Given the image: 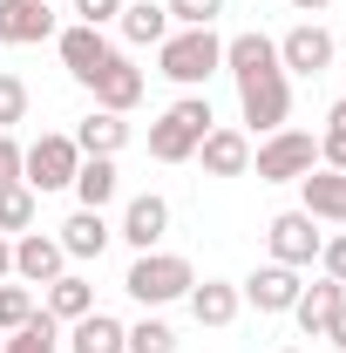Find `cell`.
Listing matches in <instances>:
<instances>
[{
  "label": "cell",
  "instance_id": "d6986e66",
  "mask_svg": "<svg viewBox=\"0 0 346 353\" xmlns=\"http://www.w3.org/2000/svg\"><path fill=\"white\" fill-rule=\"evenodd\" d=\"M123 143H130V123H123V116H109V109L82 116V130H75V150H82V157H116Z\"/></svg>",
  "mask_w": 346,
  "mask_h": 353
},
{
  "label": "cell",
  "instance_id": "603a6c76",
  "mask_svg": "<svg viewBox=\"0 0 346 353\" xmlns=\"http://www.w3.org/2000/svg\"><path fill=\"white\" fill-rule=\"evenodd\" d=\"M48 319H82V312H95V285H88L82 272H61L54 285H48Z\"/></svg>",
  "mask_w": 346,
  "mask_h": 353
},
{
  "label": "cell",
  "instance_id": "ffe728a7",
  "mask_svg": "<svg viewBox=\"0 0 346 353\" xmlns=\"http://www.w3.org/2000/svg\"><path fill=\"white\" fill-rule=\"evenodd\" d=\"M116 183H123V176H116V157H82V170H75L68 190L82 197V211H102V204L116 197Z\"/></svg>",
  "mask_w": 346,
  "mask_h": 353
},
{
  "label": "cell",
  "instance_id": "7c38bea8",
  "mask_svg": "<svg viewBox=\"0 0 346 353\" xmlns=\"http://www.w3.org/2000/svg\"><path fill=\"white\" fill-rule=\"evenodd\" d=\"M238 299H252L258 312H292V299H299V272H292V265H258V272L238 285Z\"/></svg>",
  "mask_w": 346,
  "mask_h": 353
},
{
  "label": "cell",
  "instance_id": "5bb4252c",
  "mask_svg": "<svg viewBox=\"0 0 346 353\" xmlns=\"http://www.w3.org/2000/svg\"><path fill=\"white\" fill-rule=\"evenodd\" d=\"M170 231V204L156 197V190H143V197H130L123 204V238H130L136 252H156V238Z\"/></svg>",
  "mask_w": 346,
  "mask_h": 353
},
{
  "label": "cell",
  "instance_id": "1f68e13d",
  "mask_svg": "<svg viewBox=\"0 0 346 353\" xmlns=\"http://www.w3.org/2000/svg\"><path fill=\"white\" fill-rule=\"evenodd\" d=\"M75 14H82V28H109L123 14V0H75Z\"/></svg>",
  "mask_w": 346,
  "mask_h": 353
},
{
  "label": "cell",
  "instance_id": "4dcf8cb0",
  "mask_svg": "<svg viewBox=\"0 0 346 353\" xmlns=\"http://www.w3.org/2000/svg\"><path fill=\"white\" fill-rule=\"evenodd\" d=\"M163 7H170L176 28H211L217 14H224V0H163Z\"/></svg>",
  "mask_w": 346,
  "mask_h": 353
},
{
  "label": "cell",
  "instance_id": "4316f807",
  "mask_svg": "<svg viewBox=\"0 0 346 353\" xmlns=\"http://www.w3.org/2000/svg\"><path fill=\"white\" fill-rule=\"evenodd\" d=\"M34 224V190L28 183H0V231H28Z\"/></svg>",
  "mask_w": 346,
  "mask_h": 353
},
{
  "label": "cell",
  "instance_id": "74e56055",
  "mask_svg": "<svg viewBox=\"0 0 346 353\" xmlns=\"http://www.w3.org/2000/svg\"><path fill=\"white\" fill-rule=\"evenodd\" d=\"M285 353H299V347H285Z\"/></svg>",
  "mask_w": 346,
  "mask_h": 353
},
{
  "label": "cell",
  "instance_id": "2e32d148",
  "mask_svg": "<svg viewBox=\"0 0 346 353\" xmlns=\"http://www.w3.org/2000/svg\"><path fill=\"white\" fill-rule=\"evenodd\" d=\"M197 157H204L211 176H245L252 170V136L245 130H211L204 143H197Z\"/></svg>",
  "mask_w": 346,
  "mask_h": 353
},
{
  "label": "cell",
  "instance_id": "8992f818",
  "mask_svg": "<svg viewBox=\"0 0 346 353\" xmlns=\"http://www.w3.org/2000/svg\"><path fill=\"white\" fill-rule=\"evenodd\" d=\"M252 163H258V183H299V176L319 163V143L305 130H272Z\"/></svg>",
  "mask_w": 346,
  "mask_h": 353
},
{
  "label": "cell",
  "instance_id": "e0dca14e",
  "mask_svg": "<svg viewBox=\"0 0 346 353\" xmlns=\"http://www.w3.org/2000/svg\"><path fill=\"white\" fill-rule=\"evenodd\" d=\"M299 190H305V218L346 224V170H305Z\"/></svg>",
  "mask_w": 346,
  "mask_h": 353
},
{
  "label": "cell",
  "instance_id": "cb8c5ba5",
  "mask_svg": "<svg viewBox=\"0 0 346 353\" xmlns=\"http://www.w3.org/2000/svg\"><path fill=\"white\" fill-rule=\"evenodd\" d=\"M123 319H109V312H82L75 319V340H68V353H123Z\"/></svg>",
  "mask_w": 346,
  "mask_h": 353
},
{
  "label": "cell",
  "instance_id": "e575fe53",
  "mask_svg": "<svg viewBox=\"0 0 346 353\" xmlns=\"http://www.w3.org/2000/svg\"><path fill=\"white\" fill-rule=\"evenodd\" d=\"M319 340H333V347L346 353V299H340V312H333V319H326V333H319Z\"/></svg>",
  "mask_w": 346,
  "mask_h": 353
},
{
  "label": "cell",
  "instance_id": "9a60e30c",
  "mask_svg": "<svg viewBox=\"0 0 346 353\" xmlns=\"http://www.w3.org/2000/svg\"><path fill=\"white\" fill-rule=\"evenodd\" d=\"M340 299H346V285H340V279L299 285V299H292V319H299V333H305V340H319V333H326V319L340 312Z\"/></svg>",
  "mask_w": 346,
  "mask_h": 353
},
{
  "label": "cell",
  "instance_id": "4fadbf2b",
  "mask_svg": "<svg viewBox=\"0 0 346 353\" xmlns=\"http://www.w3.org/2000/svg\"><path fill=\"white\" fill-rule=\"evenodd\" d=\"M48 34H54V14H48V0H0V41H7V48L48 41Z\"/></svg>",
  "mask_w": 346,
  "mask_h": 353
},
{
  "label": "cell",
  "instance_id": "f546056e",
  "mask_svg": "<svg viewBox=\"0 0 346 353\" xmlns=\"http://www.w3.org/2000/svg\"><path fill=\"white\" fill-rule=\"evenodd\" d=\"M28 123V82L21 75H0V130Z\"/></svg>",
  "mask_w": 346,
  "mask_h": 353
},
{
  "label": "cell",
  "instance_id": "8fae6325",
  "mask_svg": "<svg viewBox=\"0 0 346 353\" xmlns=\"http://www.w3.org/2000/svg\"><path fill=\"white\" fill-rule=\"evenodd\" d=\"M278 68H285V75H319V68H333V34H326L319 21H299V28L278 41Z\"/></svg>",
  "mask_w": 346,
  "mask_h": 353
},
{
  "label": "cell",
  "instance_id": "ba28073f",
  "mask_svg": "<svg viewBox=\"0 0 346 353\" xmlns=\"http://www.w3.org/2000/svg\"><path fill=\"white\" fill-rule=\"evenodd\" d=\"M61 272H68L61 238H41V231H21V238H14V279H21V285H54Z\"/></svg>",
  "mask_w": 346,
  "mask_h": 353
},
{
  "label": "cell",
  "instance_id": "277c9868",
  "mask_svg": "<svg viewBox=\"0 0 346 353\" xmlns=\"http://www.w3.org/2000/svg\"><path fill=\"white\" fill-rule=\"evenodd\" d=\"M123 285H130V299H143V306H170V299H190L197 272H190V259H176V252H143Z\"/></svg>",
  "mask_w": 346,
  "mask_h": 353
},
{
  "label": "cell",
  "instance_id": "30bf717a",
  "mask_svg": "<svg viewBox=\"0 0 346 353\" xmlns=\"http://www.w3.org/2000/svg\"><path fill=\"white\" fill-rule=\"evenodd\" d=\"M95 109H109V116H130L136 102H143V68H136L130 54H109L102 61V75H95Z\"/></svg>",
  "mask_w": 346,
  "mask_h": 353
},
{
  "label": "cell",
  "instance_id": "7402d4cb",
  "mask_svg": "<svg viewBox=\"0 0 346 353\" xmlns=\"http://www.w3.org/2000/svg\"><path fill=\"white\" fill-rule=\"evenodd\" d=\"M109 238H116V231L102 224V211H75V218L61 224V252H68V259H102Z\"/></svg>",
  "mask_w": 346,
  "mask_h": 353
},
{
  "label": "cell",
  "instance_id": "d6a6232c",
  "mask_svg": "<svg viewBox=\"0 0 346 353\" xmlns=\"http://www.w3.org/2000/svg\"><path fill=\"white\" fill-rule=\"evenodd\" d=\"M319 265H326V279H340V285H346V231L319 245Z\"/></svg>",
  "mask_w": 346,
  "mask_h": 353
},
{
  "label": "cell",
  "instance_id": "7a4b0ae2",
  "mask_svg": "<svg viewBox=\"0 0 346 353\" xmlns=\"http://www.w3.org/2000/svg\"><path fill=\"white\" fill-rule=\"evenodd\" d=\"M217 130L211 102L204 95H183V102H170L156 123H150V157L156 163H183V157H197V143Z\"/></svg>",
  "mask_w": 346,
  "mask_h": 353
},
{
  "label": "cell",
  "instance_id": "f1b7e54d",
  "mask_svg": "<svg viewBox=\"0 0 346 353\" xmlns=\"http://www.w3.org/2000/svg\"><path fill=\"white\" fill-rule=\"evenodd\" d=\"M34 285H0V333H14V326H28L34 319Z\"/></svg>",
  "mask_w": 346,
  "mask_h": 353
},
{
  "label": "cell",
  "instance_id": "ac0fdd59",
  "mask_svg": "<svg viewBox=\"0 0 346 353\" xmlns=\"http://www.w3.org/2000/svg\"><path fill=\"white\" fill-rule=\"evenodd\" d=\"M116 28H123V41H136V48H156L163 34H170V7H163V0H123Z\"/></svg>",
  "mask_w": 346,
  "mask_h": 353
},
{
  "label": "cell",
  "instance_id": "d4e9b609",
  "mask_svg": "<svg viewBox=\"0 0 346 353\" xmlns=\"http://www.w3.org/2000/svg\"><path fill=\"white\" fill-rule=\"evenodd\" d=\"M54 326H61V319H48V312H34L28 326H14V333L0 340V353H54V340H61Z\"/></svg>",
  "mask_w": 346,
  "mask_h": 353
},
{
  "label": "cell",
  "instance_id": "6da1fadb",
  "mask_svg": "<svg viewBox=\"0 0 346 353\" xmlns=\"http://www.w3.org/2000/svg\"><path fill=\"white\" fill-rule=\"evenodd\" d=\"M224 68L238 75V109H245V123L252 130H285V116H292V82H285V68H278V41H265V34H231L224 41Z\"/></svg>",
  "mask_w": 346,
  "mask_h": 353
},
{
  "label": "cell",
  "instance_id": "836d02e7",
  "mask_svg": "<svg viewBox=\"0 0 346 353\" xmlns=\"http://www.w3.org/2000/svg\"><path fill=\"white\" fill-rule=\"evenodd\" d=\"M0 183H21V143H14V130H0Z\"/></svg>",
  "mask_w": 346,
  "mask_h": 353
},
{
  "label": "cell",
  "instance_id": "484cf974",
  "mask_svg": "<svg viewBox=\"0 0 346 353\" xmlns=\"http://www.w3.org/2000/svg\"><path fill=\"white\" fill-rule=\"evenodd\" d=\"M319 163L326 170H346V95L326 109V136H319Z\"/></svg>",
  "mask_w": 346,
  "mask_h": 353
},
{
  "label": "cell",
  "instance_id": "44dd1931",
  "mask_svg": "<svg viewBox=\"0 0 346 353\" xmlns=\"http://www.w3.org/2000/svg\"><path fill=\"white\" fill-rule=\"evenodd\" d=\"M238 285H224V279H204V285H190V312H197V326H231L238 319Z\"/></svg>",
  "mask_w": 346,
  "mask_h": 353
},
{
  "label": "cell",
  "instance_id": "52a82bcc",
  "mask_svg": "<svg viewBox=\"0 0 346 353\" xmlns=\"http://www.w3.org/2000/svg\"><path fill=\"white\" fill-rule=\"evenodd\" d=\"M312 224H319V218H305V211H278V218L265 224L272 265H292V272H299V265H312V259H319V245H326V238H319Z\"/></svg>",
  "mask_w": 346,
  "mask_h": 353
},
{
  "label": "cell",
  "instance_id": "5b68a950",
  "mask_svg": "<svg viewBox=\"0 0 346 353\" xmlns=\"http://www.w3.org/2000/svg\"><path fill=\"white\" fill-rule=\"evenodd\" d=\"M82 170V150H75V136H41V143H28L21 150V183L41 197V190H68Z\"/></svg>",
  "mask_w": 346,
  "mask_h": 353
},
{
  "label": "cell",
  "instance_id": "8d00e7d4",
  "mask_svg": "<svg viewBox=\"0 0 346 353\" xmlns=\"http://www.w3.org/2000/svg\"><path fill=\"white\" fill-rule=\"evenodd\" d=\"M285 7H299V14H319V7H333V0H285Z\"/></svg>",
  "mask_w": 346,
  "mask_h": 353
},
{
  "label": "cell",
  "instance_id": "3957f363",
  "mask_svg": "<svg viewBox=\"0 0 346 353\" xmlns=\"http://www.w3.org/2000/svg\"><path fill=\"white\" fill-rule=\"evenodd\" d=\"M156 75H170V82H211L217 68H224V41H217L211 28H170L163 41H156Z\"/></svg>",
  "mask_w": 346,
  "mask_h": 353
},
{
  "label": "cell",
  "instance_id": "d590c367",
  "mask_svg": "<svg viewBox=\"0 0 346 353\" xmlns=\"http://www.w3.org/2000/svg\"><path fill=\"white\" fill-rule=\"evenodd\" d=\"M0 279H14V245L0 238Z\"/></svg>",
  "mask_w": 346,
  "mask_h": 353
},
{
  "label": "cell",
  "instance_id": "83f0119b",
  "mask_svg": "<svg viewBox=\"0 0 346 353\" xmlns=\"http://www.w3.org/2000/svg\"><path fill=\"white\" fill-rule=\"evenodd\" d=\"M123 353H176V333L163 326V319H143V326L123 333Z\"/></svg>",
  "mask_w": 346,
  "mask_h": 353
},
{
  "label": "cell",
  "instance_id": "9c48e42d",
  "mask_svg": "<svg viewBox=\"0 0 346 353\" xmlns=\"http://www.w3.org/2000/svg\"><path fill=\"white\" fill-rule=\"evenodd\" d=\"M54 48H61V68H68L82 88L95 82V75H102V61L116 54V48H109V34H102V28H82V21H75V28H61V34H54Z\"/></svg>",
  "mask_w": 346,
  "mask_h": 353
}]
</instances>
